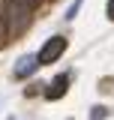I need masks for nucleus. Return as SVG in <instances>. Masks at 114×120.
<instances>
[{
  "mask_svg": "<svg viewBox=\"0 0 114 120\" xmlns=\"http://www.w3.org/2000/svg\"><path fill=\"white\" fill-rule=\"evenodd\" d=\"M0 15H6V3L3 0H0Z\"/></svg>",
  "mask_w": 114,
  "mask_h": 120,
  "instance_id": "6e6552de",
  "label": "nucleus"
},
{
  "mask_svg": "<svg viewBox=\"0 0 114 120\" xmlns=\"http://www.w3.org/2000/svg\"><path fill=\"white\" fill-rule=\"evenodd\" d=\"M66 90H69V75H57L54 81H51V87L45 90V99L54 102V99H60V96L66 93Z\"/></svg>",
  "mask_w": 114,
  "mask_h": 120,
  "instance_id": "f03ea898",
  "label": "nucleus"
},
{
  "mask_svg": "<svg viewBox=\"0 0 114 120\" xmlns=\"http://www.w3.org/2000/svg\"><path fill=\"white\" fill-rule=\"evenodd\" d=\"M108 18L114 21V0H108Z\"/></svg>",
  "mask_w": 114,
  "mask_h": 120,
  "instance_id": "0eeeda50",
  "label": "nucleus"
},
{
  "mask_svg": "<svg viewBox=\"0 0 114 120\" xmlns=\"http://www.w3.org/2000/svg\"><path fill=\"white\" fill-rule=\"evenodd\" d=\"M36 66H39V57H21L18 63H15V72L12 75H15V78H27Z\"/></svg>",
  "mask_w": 114,
  "mask_h": 120,
  "instance_id": "7ed1b4c3",
  "label": "nucleus"
},
{
  "mask_svg": "<svg viewBox=\"0 0 114 120\" xmlns=\"http://www.w3.org/2000/svg\"><path fill=\"white\" fill-rule=\"evenodd\" d=\"M63 51H66V39H63V36H51V39L42 45V51H39V63H54Z\"/></svg>",
  "mask_w": 114,
  "mask_h": 120,
  "instance_id": "f257e3e1",
  "label": "nucleus"
},
{
  "mask_svg": "<svg viewBox=\"0 0 114 120\" xmlns=\"http://www.w3.org/2000/svg\"><path fill=\"white\" fill-rule=\"evenodd\" d=\"M36 3H39V0H12V6H21V9H27V12L36 9Z\"/></svg>",
  "mask_w": 114,
  "mask_h": 120,
  "instance_id": "423d86ee",
  "label": "nucleus"
},
{
  "mask_svg": "<svg viewBox=\"0 0 114 120\" xmlns=\"http://www.w3.org/2000/svg\"><path fill=\"white\" fill-rule=\"evenodd\" d=\"M9 42V21H6V15H0V48H6Z\"/></svg>",
  "mask_w": 114,
  "mask_h": 120,
  "instance_id": "20e7f679",
  "label": "nucleus"
},
{
  "mask_svg": "<svg viewBox=\"0 0 114 120\" xmlns=\"http://www.w3.org/2000/svg\"><path fill=\"white\" fill-rule=\"evenodd\" d=\"M108 117V108L105 105H93V111H90V120H105Z\"/></svg>",
  "mask_w": 114,
  "mask_h": 120,
  "instance_id": "39448f33",
  "label": "nucleus"
}]
</instances>
